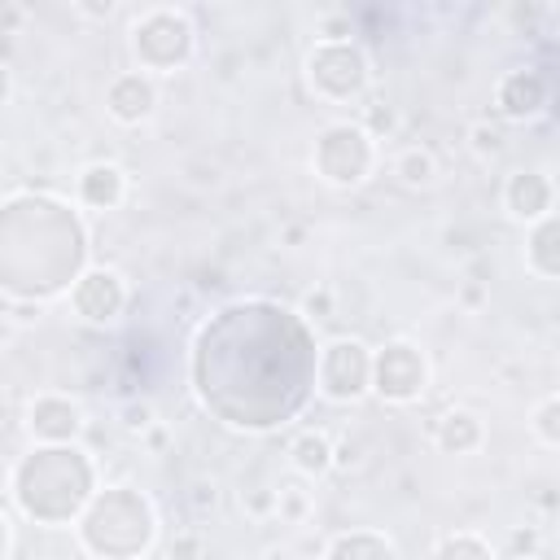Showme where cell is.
I'll return each instance as SVG.
<instances>
[{
  "mask_svg": "<svg viewBox=\"0 0 560 560\" xmlns=\"http://www.w3.org/2000/svg\"><path fill=\"white\" fill-rule=\"evenodd\" d=\"M9 503L39 525H66L92 503V464L79 446H35L9 472Z\"/></svg>",
  "mask_w": 560,
  "mask_h": 560,
  "instance_id": "cell-1",
  "label": "cell"
},
{
  "mask_svg": "<svg viewBox=\"0 0 560 560\" xmlns=\"http://www.w3.org/2000/svg\"><path fill=\"white\" fill-rule=\"evenodd\" d=\"M158 538L153 503L131 486H105L79 516V542L96 560H140Z\"/></svg>",
  "mask_w": 560,
  "mask_h": 560,
  "instance_id": "cell-2",
  "label": "cell"
},
{
  "mask_svg": "<svg viewBox=\"0 0 560 560\" xmlns=\"http://www.w3.org/2000/svg\"><path fill=\"white\" fill-rule=\"evenodd\" d=\"M127 48L136 57V70H144V74H175V70L188 66V57L197 48V31H192L184 9L158 4V9H144L131 22Z\"/></svg>",
  "mask_w": 560,
  "mask_h": 560,
  "instance_id": "cell-3",
  "label": "cell"
},
{
  "mask_svg": "<svg viewBox=\"0 0 560 560\" xmlns=\"http://www.w3.org/2000/svg\"><path fill=\"white\" fill-rule=\"evenodd\" d=\"M368 83H372V61L354 39H346V44L315 39V48L306 52V88L328 105L359 101L368 92Z\"/></svg>",
  "mask_w": 560,
  "mask_h": 560,
  "instance_id": "cell-4",
  "label": "cell"
},
{
  "mask_svg": "<svg viewBox=\"0 0 560 560\" xmlns=\"http://www.w3.org/2000/svg\"><path fill=\"white\" fill-rule=\"evenodd\" d=\"M311 166L332 188H359L376 166V140L359 122H328L315 136Z\"/></svg>",
  "mask_w": 560,
  "mask_h": 560,
  "instance_id": "cell-5",
  "label": "cell"
},
{
  "mask_svg": "<svg viewBox=\"0 0 560 560\" xmlns=\"http://www.w3.org/2000/svg\"><path fill=\"white\" fill-rule=\"evenodd\" d=\"M372 346L363 337H332L319 346L315 385L328 402H359L372 394Z\"/></svg>",
  "mask_w": 560,
  "mask_h": 560,
  "instance_id": "cell-6",
  "label": "cell"
},
{
  "mask_svg": "<svg viewBox=\"0 0 560 560\" xmlns=\"http://www.w3.org/2000/svg\"><path fill=\"white\" fill-rule=\"evenodd\" d=\"M429 389V359L416 341L394 337L372 354V394L389 407H411Z\"/></svg>",
  "mask_w": 560,
  "mask_h": 560,
  "instance_id": "cell-7",
  "label": "cell"
},
{
  "mask_svg": "<svg viewBox=\"0 0 560 560\" xmlns=\"http://www.w3.org/2000/svg\"><path fill=\"white\" fill-rule=\"evenodd\" d=\"M70 306L79 319L88 324H114L127 311V280L114 267H88L74 284H70Z\"/></svg>",
  "mask_w": 560,
  "mask_h": 560,
  "instance_id": "cell-8",
  "label": "cell"
},
{
  "mask_svg": "<svg viewBox=\"0 0 560 560\" xmlns=\"http://www.w3.org/2000/svg\"><path fill=\"white\" fill-rule=\"evenodd\" d=\"M83 407L70 394H35L26 402V433L35 446H74L83 438Z\"/></svg>",
  "mask_w": 560,
  "mask_h": 560,
  "instance_id": "cell-9",
  "label": "cell"
},
{
  "mask_svg": "<svg viewBox=\"0 0 560 560\" xmlns=\"http://www.w3.org/2000/svg\"><path fill=\"white\" fill-rule=\"evenodd\" d=\"M547 101H551V88H547L542 70L521 66V70H508V74L494 83V109H499V118H508V122H534V118L547 109Z\"/></svg>",
  "mask_w": 560,
  "mask_h": 560,
  "instance_id": "cell-10",
  "label": "cell"
},
{
  "mask_svg": "<svg viewBox=\"0 0 560 560\" xmlns=\"http://www.w3.org/2000/svg\"><path fill=\"white\" fill-rule=\"evenodd\" d=\"M153 109H158V83H153V74L122 70V74L109 79V88H105V114L118 127H140V122L153 118Z\"/></svg>",
  "mask_w": 560,
  "mask_h": 560,
  "instance_id": "cell-11",
  "label": "cell"
},
{
  "mask_svg": "<svg viewBox=\"0 0 560 560\" xmlns=\"http://www.w3.org/2000/svg\"><path fill=\"white\" fill-rule=\"evenodd\" d=\"M503 210L516 223H542L547 214H556V184L547 171H512L503 179Z\"/></svg>",
  "mask_w": 560,
  "mask_h": 560,
  "instance_id": "cell-12",
  "label": "cell"
},
{
  "mask_svg": "<svg viewBox=\"0 0 560 560\" xmlns=\"http://www.w3.org/2000/svg\"><path fill=\"white\" fill-rule=\"evenodd\" d=\"M74 197L88 210H118L127 201V171L118 162H88L74 179Z\"/></svg>",
  "mask_w": 560,
  "mask_h": 560,
  "instance_id": "cell-13",
  "label": "cell"
},
{
  "mask_svg": "<svg viewBox=\"0 0 560 560\" xmlns=\"http://www.w3.org/2000/svg\"><path fill=\"white\" fill-rule=\"evenodd\" d=\"M481 442H486V424L468 407H451L433 420V446L442 455H472Z\"/></svg>",
  "mask_w": 560,
  "mask_h": 560,
  "instance_id": "cell-14",
  "label": "cell"
},
{
  "mask_svg": "<svg viewBox=\"0 0 560 560\" xmlns=\"http://www.w3.org/2000/svg\"><path fill=\"white\" fill-rule=\"evenodd\" d=\"M289 464L302 481H319L337 468V442L324 433V429H302L293 442H289Z\"/></svg>",
  "mask_w": 560,
  "mask_h": 560,
  "instance_id": "cell-15",
  "label": "cell"
},
{
  "mask_svg": "<svg viewBox=\"0 0 560 560\" xmlns=\"http://www.w3.org/2000/svg\"><path fill=\"white\" fill-rule=\"evenodd\" d=\"M525 262H529L534 276L560 280V210L529 228V236H525Z\"/></svg>",
  "mask_w": 560,
  "mask_h": 560,
  "instance_id": "cell-16",
  "label": "cell"
},
{
  "mask_svg": "<svg viewBox=\"0 0 560 560\" xmlns=\"http://www.w3.org/2000/svg\"><path fill=\"white\" fill-rule=\"evenodd\" d=\"M324 560H398V547L376 529H346L328 542Z\"/></svg>",
  "mask_w": 560,
  "mask_h": 560,
  "instance_id": "cell-17",
  "label": "cell"
},
{
  "mask_svg": "<svg viewBox=\"0 0 560 560\" xmlns=\"http://www.w3.org/2000/svg\"><path fill=\"white\" fill-rule=\"evenodd\" d=\"M394 175L402 188H429L438 184V153L429 144H407L394 153Z\"/></svg>",
  "mask_w": 560,
  "mask_h": 560,
  "instance_id": "cell-18",
  "label": "cell"
},
{
  "mask_svg": "<svg viewBox=\"0 0 560 560\" xmlns=\"http://www.w3.org/2000/svg\"><path fill=\"white\" fill-rule=\"evenodd\" d=\"M429 560H494V547L477 529H451L438 538Z\"/></svg>",
  "mask_w": 560,
  "mask_h": 560,
  "instance_id": "cell-19",
  "label": "cell"
},
{
  "mask_svg": "<svg viewBox=\"0 0 560 560\" xmlns=\"http://www.w3.org/2000/svg\"><path fill=\"white\" fill-rule=\"evenodd\" d=\"M311 490L302 486V481H280L276 486V516H280V525H306V516H311Z\"/></svg>",
  "mask_w": 560,
  "mask_h": 560,
  "instance_id": "cell-20",
  "label": "cell"
},
{
  "mask_svg": "<svg viewBox=\"0 0 560 560\" xmlns=\"http://www.w3.org/2000/svg\"><path fill=\"white\" fill-rule=\"evenodd\" d=\"M464 140H468V149H472L481 162H494V158H503V149H508L503 127L490 122V118H472L468 131H464Z\"/></svg>",
  "mask_w": 560,
  "mask_h": 560,
  "instance_id": "cell-21",
  "label": "cell"
},
{
  "mask_svg": "<svg viewBox=\"0 0 560 560\" xmlns=\"http://www.w3.org/2000/svg\"><path fill=\"white\" fill-rule=\"evenodd\" d=\"M529 433H534L542 446L560 451V394L542 398V402L529 411Z\"/></svg>",
  "mask_w": 560,
  "mask_h": 560,
  "instance_id": "cell-22",
  "label": "cell"
},
{
  "mask_svg": "<svg viewBox=\"0 0 560 560\" xmlns=\"http://www.w3.org/2000/svg\"><path fill=\"white\" fill-rule=\"evenodd\" d=\"M359 127H363L372 140H389V136L398 131V109H394L389 101H372V105H363Z\"/></svg>",
  "mask_w": 560,
  "mask_h": 560,
  "instance_id": "cell-23",
  "label": "cell"
},
{
  "mask_svg": "<svg viewBox=\"0 0 560 560\" xmlns=\"http://www.w3.org/2000/svg\"><path fill=\"white\" fill-rule=\"evenodd\" d=\"M241 512L254 516V521L276 516V486H267V481H245V486H241Z\"/></svg>",
  "mask_w": 560,
  "mask_h": 560,
  "instance_id": "cell-24",
  "label": "cell"
},
{
  "mask_svg": "<svg viewBox=\"0 0 560 560\" xmlns=\"http://www.w3.org/2000/svg\"><path fill=\"white\" fill-rule=\"evenodd\" d=\"M118 424L127 429V433H149L153 424H158V411H153V402H144V398H131V402H122L118 407Z\"/></svg>",
  "mask_w": 560,
  "mask_h": 560,
  "instance_id": "cell-25",
  "label": "cell"
},
{
  "mask_svg": "<svg viewBox=\"0 0 560 560\" xmlns=\"http://www.w3.org/2000/svg\"><path fill=\"white\" fill-rule=\"evenodd\" d=\"M315 35H319V44H346L354 35V22H350V13H324Z\"/></svg>",
  "mask_w": 560,
  "mask_h": 560,
  "instance_id": "cell-26",
  "label": "cell"
},
{
  "mask_svg": "<svg viewBox=\"0 0 560 560\" xmlns=\"http://www.w3.org/2000/svg\"><path fill=\"white\" fill-rule=\"evenodd\" d=\"M4 315L13 328H26L39 319V298H18V293H4Z\"/></svg>",
  "mask_w": 560,
  "mask_h": 560,
  "instance_id": "cell-27",
  "label": "cell"
},
{
  "mask_svg": "<svg viewBox=\"0 0 560 560\" xmlns=\"http://www.w3.org/2000/svg\"><path fill=\"white\" fill-rule=\"evenodd\" d=\"M188 503H192V512H197V516L214 512V503H219V486H214V481H206V477H201V481H192V486H188Z\"/></svg>",
  "mask_w": 560,
  "mask_h": 560,
  "instance_id": "cell-28",
  "label": "cell"
},
{
  "mask_svg": "<svg viewBox=\"0 0 560 560\" xmlns=\"http://www.w3.org/2000/svg\"><path fill=\"white\" fill-rule=\"evenodd\" d=\"M302 315L311 319H332V289H311L302 302Z\"/></svg>",
  "mask_w": 560,
  "mask_h": 560,
  "instance_id": "cell-29",
  "label": "cell"
},
{
  "mask_svg": "<svg viewBox=\"0 0 560 560\" xmlns=\"http://www.w3.org/2000/svg\"><path fill=\"white\" fill-rule=\"evenodd\" d=\"M459 302H464L468 311H481V306L490 302V293H486V284H481V280H468V284L459 289Z\"/></svg>",
  "mask_w": 560,
  "mask_h": 560,
  "instance_id": "cell-30",
  "label": "cell"
},
{
  "mask_svg": "<svg viewBox=\"0 0 560 560\" xmlns=\"http://www.w3.org/2000/svg\"><path fill=\"white\" fill-rule=\"evenodd\" d=\"M171 556H175V560H197V556H201V538H197V534H184V538H175Z\"/></svg>",
  "mask_w": 560,
  "mask_h": 560,
  "instance_id": "cell-31",
  "label": "cell"
},
{
  "mask_svg": "<svg viewBox=\"0 0 560 560\" xmlns=\"http://www.w3.org/2000/svg\"><path fill=\"white\" fill-rule=\"evenodd\" d=\"M512 547L525 551V556H534L538 551V534L534 529H512Z\"/></svg>",
  "mask_w": 560,
  "mask_h": 560,
  "instance_id": "cell-32",
  "label": "cell"
},
{
  "mask_svg": "<svg viewBox=\"0 0 560 560\" xmlns=\"http://www.w3.org/2000/svg\"><path fill=\"white\" fill-rule=\"evenodd\" d=\"M0 525H4V556H0V560H13V547H18V525H13V516H9V512H4V521H0Z\"/></svg>",
  "mask_w": 560,
  "mask_h": 560,
  "instance_id": "cell-33",
  "label": "cell"
},
{
  "mask_svg": "<svg viewBox=\"0 0 560 560\" xmlns=\"http://www.w3.org/2000/svg\"><path fill=\"white\" fill-rule=\"evenodd\" d=\"M22 22H26V9H22V4H4V26L18 31Z\"/></svg>",
  "mask_w": 560,
  "mask_h": 560,
  "instance_id": "cell-34",
  "label": "cell"
},
{
  "mask_svg": "<svg viewBox=\"0 0 560 560\" xmlns=\"http://www.w3.org/2000/svg\"><path fill=\"white\" fill-rule=\"evenodd\" d=\"M350 464H359V455H354L350 442H341V446H337V468H350Z\"/></svg>",
  "mask_w": 560,
  "mask_h": 560,
  "instance_id": "cell-35",
  "label": "cell"
},
{
  "mask_svg": "<svg viewBox=\"0 0 560 560\" xmlns=\"http://www.w3.org/2000/svg\"><path fill=\"white\" fill-rule=\"evenodd\" d=\"M144 442H149L153 451H162V446H166V429H162V424H153V429L144 433Z\"/></svg>",
  "mask_w": 560,
  "mask_h": 560,
  "instance_id": "cell-36",
  "label": "cell"
},
{
  "mask_svg": "<svg viewBox=\"0 0 560 560\" xmlns=\"http://www.w3.org/2000/svg\"><path fill=\"white\" fill-rule=\"evenodd\" d=\"M79 9H83L88 18H109V13H114V4H109V0H105V4H79Z\"/></svg>",
  "mask_w": 560,
  "mask_h": 560,
  "instance_id": "cell-37",
  "label": "cell"
},
{
  "mask_svg": "<svg viewBox=\"0 0 560 560\" xmlns=\"http://www.w3.org/2000/svg\"><path fill=\"white\" fill-rule=\"evenodd\" d=\"M262 560H293V551H289V547H271Z\"/></svg>",
  "mask_w": 560,
  "mask_h": 560,
  "instance_id": "cell-38",
  "label": "cell"
}]
</instances>
